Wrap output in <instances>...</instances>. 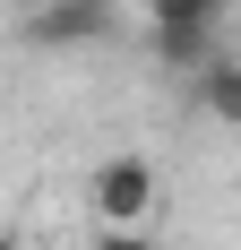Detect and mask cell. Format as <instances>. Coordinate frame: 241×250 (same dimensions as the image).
Returning <instances> with one entry per match:
<instances>
[{
    "instance_id": "1",
    "label": "cell",
    "mask_w": 241,
    "mask_h": 250,
    "mask_svg": "<svg viewBox=\"0 0 241 250\" xmlns=\"http://www.w3.org/2000/svg\"><path fill=\"white\" fill-rule=\"evenodd\" d=\"M86 199H95V225H146L155 216V164L146 155H103Z\"/></svg>"
},
{
    "instance_id": "2",
    "label": "cell",
    "mask_w": 241,
    "mask_h": 250,
    "mask_svg": "<svg viewBox=\"0 0 241 250\" xmlns=\"http://www.w3.org/2000/svg\"><path fill=\"white\" fill-rule=\"evenodd\" d=\"M103 26H112V18H103V0H52L26 35H35V43H95Z\"/></svg>"
},
{
    "instance_id": "3",
    "label": "cell",
    "mask_w": 241,
    "mask_h": 250,
    "mask_svg": "<svg viewBox=\"0 0 241 250\" xmlns=\"http://www.w3.org/2000/svg\"><path fill=\"white\" fill-rule=\"evenodd\" d=\"M155 61H164V69H198V61H216V26H155Z\"/></svg>"
},
{
    "instance_id": "4",
    "label": "cell",
    "mask_w": 241,
    "mask_h": 250,
    "mask_svg": "<svg viewBox=\"0 0 241 250\" xmlns=\"http://www.w3.org/2000/svg\"><path fill=\"white\" fill-rule=\"evenodd\" d=\"M198 104L216 121H241V69L233 61H198Z\"/></svg>"
},
{
    "instance_id": "5",
    "label": "cell",
    "mask_w": 241,
    "mask_h": 250,
    "mask_svg": "<svg viewBox=\"0 0 241 250\" xmlns=\"http://www.w3.org/2000/svg\"><path fill=\"white\" fill-rule=\"evenodd\" d=\"M146 9H155V26H216L224 0H146Z\"/></svg>"
},
{
    "instance_id": "6",
    "label": "cell",
    "mask_w": 241,
    "mask_h": 250,
    "mask_svg": "<svg viewBox=\"0 0 241 250\" xmlns=\"http://www.w3.org/2000/svg\"><path fill=\"white\" fill-rule=\"evenodd\" d=\"M95 250H146V242H138V225H103V233H95Z\"/></svg>"
},
{
    "instance_id": "7",
    "label": "cell",
    "mask_w": 241,
    "mask_h": 250,
    "mask_svg": "<svg viewBox=\"0 0 241 250\" xmlns=\"http://www.w3.org/2000/svg\"><path fill=\"white\" fill-rule=\"evenodd\" d=\"M0 250H26V242H18V233H9V225H0Z\"/></svg>"
}]
</instances>
